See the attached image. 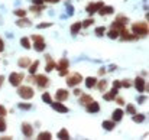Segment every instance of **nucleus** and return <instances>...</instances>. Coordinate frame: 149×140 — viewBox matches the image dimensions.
<instances>
[{
  "label": "nucleus",
  "instance_id": "7c9ffc66",
  "mask_svg": "<svg viewBox=\"0 0 149 140\" xmlns=\"http://www.w3.org/2000/svg\"><path fill=\"white\" fill-rule=\"evenodd\" d=\"M20 45L25 48V49H31V48H32L31 46V39H29V38H26V36L20 39Z\"/></svg>",
  "mask_w": 149,
  "mask_h": 140
},
{
  "label": "nucleus",
  "instance_id": "ea45409f",
  "mask_svg": "<svg viewBox=\"0 0 149 140\" xmlns=\"http://www.w3.org/2000/svg\"><path fill=\"white\" fill-rule=\"evenodd\" d=\"M44 7H45L44 4H42V6H39V4H33V6L31 7V12H35V13H39V12H41V10L44 9Z\"/></svg>",
  "mask_w": 149,
  "mask_h": 140
},
{
  "label": "nucleus",
  "instance_id": "c03bdc74",
  "mask_svg": "<svg viewBox=\"0 0 149 140\" xmlns=\"http://www.w3.org/2000/svg\"><path fill=\"white\" fill-rule=\"evenodd\" d=\"M122 82V88H129L132 84H130V80H123V81H120Z\"/></svg>",
  "mask_w": 149,
  "mask_h": 140
},
{
  "label": "nucleus",
  "instance_id": "49530a36",
  "mask_svg": "<svg viewBox=\"0 0 149 140\" xmlns=\"http://www.w3.org/2000/svg\"><path fill=\"white\" fill-rule=\"evenodd\" d=\"M67 4V10H68V16H72V13H74V7L70 4V3H65Z\"/></svg>",
  "mask_w": 149,
  "mask_h": 140
},
{
  "label": "nucleus",
  "instance_id": "9d476101",
  "mask_svg": "<svg viewBox=\"0 0 149 140\" xmlns=\"http://www.w3.org/2000/svg\"><path fill=\"white\" fill-rule=\"evenodd\" d=\"M22 133H23L25 137L31 139V137L33 136V127H32V124L28 123V121H23V123H22Z\"/></svg>",
  "mask_w": 149,
  "mask_h": 140
},
{
  "label": "nucleus",
  "instance_id": "f8f14e48",
  "mask_svg": "<svg viewBox=\"0 0 149 140\" xmlns=\"http://www.w3.org/2000/svg\"><path fill=\"white\" fill-rule=\"evenodd\" d=\"M68 97H70V93H68V90H65V88H58L56 93H55L56 101H67Z\"/></svg>",
  "mask_w": 149,
  "mask_h": 140
},
{
  "label": "nucleus",
  "instance_id": "a211bd4d",
  "mask_svg": "<svg viewBox=\"0 0 149 140\" xmlns=\"http://www.w3.org/2000/svg\"><path fill=\"white\" fill-rule=\"evenodd\" d=\"M117 91H119V90H116V88H111V91L103 94V100H104V101H113V100H114V97L117 95Z\"/></svg>",
  "mask_w": 149,
  "mask_h": 140
},
{
  "label": "nucleus",
  "instance_id": "6ab92c4d",
  "mask_svg": "<svg viewBox=\"0 0 149 140\" xmlns=\"http://www.w3.org/2000/svg\"><path fill=\"white\" fill-rule=\"evenodd\" d=\"M31 25H32V23H31L29 19H26V16H25V17H19L17 22H16V26H17V28H29Z\"/></svg>",
  "mask_w": 149,
  "mask_h": 140
},
{
  "label": "nucleus",
  "instance_id": "a18cd8bd",
  "mask_svg": "<svg viewBox=\"0 0 149 140\" xmlns=\"http://www.w3.org/2000/svg\"><path fill=\"white\" fill-rule=\"evenodd\" d=\"M113 88H116V90H120V88H122L120 80H114V81H113Z\"/></svg>",
  "mask_w": 149,
  "mask_h": 140
},
{
  "label": "nucleus",
  "instance_id": "4be33fe9",
  "mask_svg": "<svg viewBox=\"0 0 149 140\" xmlns=\"http://www.w3.org/2000/svg\"><path fill=\"white\" fill-rule=\"evenodd\" d=\"M31 58L29 56H22V58H19V61H17V65L20 67V68H28L29 65H31Z\"/></svg>",
  "mask_w": 149,
  "mask_h": 140
},
{
  "label": "nucleus",
  "instance_id": "39448f33",
  "mask_svg": "<svg viewBox=\"0 0 149 140\" xmlns=\"http://www.w3.org/2000/svg\"><path fill=\"white\" fill-rule=\"evenodd\" d=\"M33 82H36V85L42 90V88H47L49 85V78L44 74H38L33 77Z\"/></svg>",
  "mask_w": 149,
  "mask_h": 140
},
{
  "label": "nucleus",
  "instance_id": "f03ea898",
  "mask_svg": "<svg viewBox=\"0 0 149 140\" xmlns=\"http://www.w3.org/2000/svg\"><path fill=\"white\" fill-rule=\"evenodd\" d=\"M17 94H19V97H22L23 100H31V98H33L35 91H33V88L29 87V85H19V87H17Z\"/></svg>",
  "mask_w": 149,
  "mask_h": 140
},
{
  "label": "nucleus",
  "instance_id": "37998d69",
  "mask_svg": "<svg viewBox=\"0 0 149 140\" xmlns=\"http://www.w3.org/2000/svg\"><path fill=\"white\" fill-rule=\"evenodd\" d=\"M29 39H32L33 42H38V41H44V36H41V35H31Z\"/></svg>",
  "mask_w": 149,
  "mask_h": 140
},
{
  "label": "nucleus",
  "instance_id": "8fccbe9b",
  "mask_svg": "<svg viewBox=\"0 0 149 140\" xmlns=\"http://www.w3.org/2000/svg\"><path fill=\"white\" fill-rule=\"evenodd\" d=\"M138 103H139V104H143V103H146V95H141V97L138 98Z\"/></svg>",
  "mask_w": 149,
  "mask_h": 140
},
{
  "label": "nucleus",
  "instance_id": "13d9d810",
  "mask_svg": "<svg viewBox=\"0 0 149 140\" xmlns=\"http://www.w3.org/2000/svg\"><path fill=\"white\" fill-rule=\"evenodd\" d=\"M44 1H47V3H58L59 0H44Z\"/></svg>",
  "mask_w": 149,
  "mask_h": 140
},
{
  "label": "nucleus",
  "instance_id": "4468645a",
  "mask_svg": "<svg viewBox=\"0 0 149 140\" xmlns=\"http://www.w3.org/2000/svg\"><path fill=\"white\" fill-rule=\"evenodd\" d=\"M123 116H125V111H123L122 108H116V110L111 113V120H113L114 123H119V121H122Z\"/></svg>",
  "mask_w": 149,
  "mask_h": 140
},
{
  "label": "nucleus",
  "instance_id": "79ce46f5",
  "mask_svg": "<svg viewBox=\"0 0 149 140\" xmlns=\"http://www.w3.org/2000/svg\"><path fill=\"white\" fill-rule=\"evenodd\" d=\"M51 26H52L51 22H44V23H39L36 28H38V29H47V28H51Z\"/></svg>",
  "mask_w": 149,
  "mask_h": 140
},
{
  "label": "nucleus",
  "instance_id": "0eeeda50",
  "mask_svg": "<svg viewBox=\"0 0 149 140\" xmlns=\"http://www.w3.org/2000/svg\"><path fill=\"white\" fill-rule=\"evenodd\" d=\"M133 84H135V87L139 93H145V91L148 93V82L143 80V77H136Z\"/></svg>",
  "mask_w": 149,
  "mask_h": 140
},
{
  "label": "nucleus",
  "instance_id": "aec40b11",
  "mask_svg": "<svg viewBox=\"0 0 149 140\" xmlns=\"http://www.w3.org/2000/svg\"><path fill=\"white\" fill-rule=\"evenodd\" d=\"M81 29H83L81 22H75V23H72V25H71L70 32H71V35H72V36H75V35H78V33H80V30H81Z\"/></svg>",
  "mask_w": 149,
  "mask_h": 140
},
{
  "label": "nucleus",
  "instance_id": "c85d7f7f",
  "mask_svg": "<svg viewBox=\"0 0 149 140\" xmlns=\"http://www.w3.org/2000/svg\"><path fill=\"white\" fill-rule=\"evenodd\" d=\"M38 139L39 140H51L52 139V134H51V132H41V133L38 134Z\"/></svg>",
  "mask_w": 149,
  "mask_h": 140
},
{
  "label": "nucleus",
  "instance_id": "58836bf2",
  "mask_svg": "<svg viewBox=\"0 0 149 140\" xmlns=\"http://www.w3.org/2000/svg\"><path fill=\"white\" fill-rule=\"evenodd\" d=\"M6 127H7V124H6V120H4V117H0V133L6 132Z\"/></svg>",
  "mask_w": 149,
  "mask_h": 140
},
{
  "label": "nucleus",
  "instance_id": "72a5a7b5",
  "mask_svg": "<svg viewBox=\"0 0 149 140\" xmlns=\"http://www.w3.org/2000/svg\"><path fill=\"white\" fill-rule=\"evenodd\" d=\"M94 33H96V36H99V38L104 36V33H106V28H104V26L96 28V29H94Z\"/></svg>",
  "mask_w": 149,
  "mask_h": 140
},
{
  "label": "nucleus",
  "instance_id": "a878e982",
  "mask_svg": "<svg viewBox=\"0 0 149 140\" xmlns=\"http://www.w3.org/2000/svg\"><path fill=\"white\" fill-rule=\"evenodd\" d=\"M56 137H58V139H62V140H68V139H71V136H70V132H68L67 129H61V130L58 132Z\"/></svg>",
  "mask_w": 149,
  "mask_h": 140
},
{
  "label": "nucleus",
  "instance_id": "6e6d98bb",
  "mask_svg": "<svg viewBox=\"0 0 149 140\" xmlns=\"http://www.w3.org/2000/svg\"><path fill=\"white\" fill-rule=\"evenodd\" d=\"M12 139V136H1L0 137V140H10Z\"/></svg>",
  "mask_w": 149,
  "mask_h": 140
},
{
  "label": "nucleus",
  "instance_id": "dca6fc26",
  "mask_svg": "<svg viewBox=\"0 0 149 140\" xmlns=\"http://www.w3.org/2000/svg\"><path fill=\"white\" fill-rule=\"evenodd\" d=\"M86 110H87L88 113H93V114H94V113H99L100 111V104L97 103V101L93 100L91 103H88V104L86 105Z\"/></svg>",
  "mask_w": 149,
  "mask_h": 140
},
{
  "label": "nucleus",
  "instance_id": "864d4df0",
  "mask_svg": "<svg viewBox=\"0 0 149 140\" xmlns=\"http://www.w3.org/2000/svg\"><path fill=\"white\" fill-rule=\"evenodd\" d=\"M32 3H33V4H39V6H42L45 1H44V0H32Z\"/></svg>",
  "mask_w": 149,
  "mask_h": 140
},
{
  "label": "nucleus",
  "instance_id": "9b49d317",
  "mask_svg": "<svg viewBox=\"0 0 149 140\" xmlns=\"http://www.w3.org/2000/svg\"><path fill=\"white\" fill-rule=\"evenodd\" d=\"M49 105L55 111H58V113H68V111H70L68 107H67L65 104H62V101H52Z\"/></svg>",
  "mask_w": 149,
  "mask_h": 140
},
{
  "label": "nucleus",
  "instance_id": "c756f323",
  "mask_svg": "<svg viewBox=\"0 0 149 140\" xmlns=\"http://www.w3.org/2000/svg\"><path fill=\"white\" fill-rule=\"evenodd\" d=\"M107 36H109L110 39H117V38H119V30H117V29L110 28V30L107 32Z\"/></svg>",
  "mask_w": 149,
  "mask_h": 140
},
{
  "label": "nucleus",
  "instance_id": "20e7f679",
  "mask_svg": "<svg viewBox=\"0 0 149 140\" xmlns=\"http://www.w3.org/2000/svg\"><path fill=\"white\" fill-rule=\"evenodd\" d=\"M68 68H70V61H68L67 58H62V59L56 64V69L59 71V77L68 75Z\"/></svg>",
  "mask_w": 149,
  "mask_h": 140
},
{
  "label": "nucleus",
  "instance_id": "e433bc0d",
  "mask_svg": "<svg viewBox=\"0 0 149 140\" xmlns=\"http://www.w3.org/2000/svg\"><path fill=\"white\" fill-rule=\"evenodd\" d=\"M126 113H129L130 116L135 114V113H136V107H135L133 104H127V105H126Z\"/></svg>",
  "mask_w": 149,
  "mask_h": 140
},
{
  "label": "nucleus",
  "instance_id": "2eb2a0df",
  "mask_svg": "<svg viewBox=\"0 0 149 140\" xmlns=\"http://www.w3.org/2000/svg\"><path fill=\"white\" fill-rule=\"evenodd\" d=\"M45 59H47V67H45V71L47 72H52L54 69H56V62L51 58V55H47Z\"/></svg>",
  "mask_w": 149,
  "mask_h": 140
},
{
  "label": "nucleus",
  "instance_id": "c9c22d12",
  "mask_svg": "<svg viewBox=\"0 0 149 140\" xmlns=\"http://www.w3.org/2000/svg\"><path fill=\"white\" fill-rule=\"evenodd\" d=\"M13 13H15V16H17V17H25L28 12H26L25 9H15Z\"/></svg>",
  "mask_w": 149,
  "mask_h": 140
},
{
  "label": "nucleus",
  "instance_id": "a19ab883",
  "mask_svg": "<svg viewBox=\"0 0 149 140\" xmlns=\"http://www.w3.org/2000/svg\"><path fill=\"white\" fill-rule=\"evenodd\" d=\"M113 101H116V103H117V105H120V107L126 104V101H125V98H123V97H117V95L114 97V100H113Z\"/></svg>",
  "mask_w": 149,
  "mask_h": 140
},
{
  "label": "nucleus",
  "instance_id": "5fc2aeb1",
  "mask_svg": "<svg viewBox=\"0 0 149 140\" xmlns=\"http://www.w3.org/2000/svg\"><path fill=\"white\" fill-rule=\"evenodd\" d=\"M4 51V42H3V39L0 38V52H3Z\"/></svg>",
  "mask_w": 149,
  "mask_h": 140
},
{
  "label": "nucleus",
  "instance_id": "412c9836",
  "mask_svg": "<svg viewBox=\"0 0 149 140\" xmlns=\"http://www.w3.org/2000/svg\"><path fill=\"white\" fill-rule=\"evenodd\" d=\"M107 85H109V81H107V80H100V81L96 82V85H94V87L99 90L100 93H104V91L107 90Z\"/></svg>",
  "mask_w": 149,
  "mask_h": 140
},
{
  "label": "nucleus",
  "instance_id": "b1692460",
  "mask_svg": "<svg viewBox=\"0 0 149 140\" xmlns=\"http://www.w3.org/2000/svg\"><path fill=\"white\" fill-rule=\"evenodd\" d=\"M39 61H33V62H31V65L28 67V71H29V74L31 75H35L36 74V71H38V68H39Z\"/></svg>",
  "mask_w": 149,
  "mask_h": 140
},
{
  "label": "nucleus",
  "instance_id": "393cba45",
  "mask_svg": "<svg viewBox=\"0 0 149 140\" xmlns=\"http://www.w3.org/2000/svg\"><path fill=\"white\" fill-rule=\"evenodd\" d=\"M91 101H93V97H91V95H88V94H81V95H80V104H81V105L86 107V105H87L88 103H91Z\"/></svg>",
  "mask_w": 149,
  "mask_h": 140
},
{
  "label": "nucleus",
  "instance_id": "f257e3e1",
  "mask_svg": "<svg viewBox=\"0 0 149 140\" xmlns=\"http://www.w3.org/2000/svg\"><path fill=\"white\" fill-rule=\"evenodd\" d=\"M132 33L133 35H138V38L148 36V33H149L148 20L146 22H136V23H133L132 25Z\"/></svg>",
  "mask_w": 149,
  "mask_h": 140
},
{
  "label": "nucleus",
  "instance_id": "bb28decb",
  "mask_svg": "<svg viewBox=\"0 0 149 140\" xmlns=\"http://www.w3.org/2000/svg\"><path fill=\"white\" fill-rule=\"evenodd\" d=\"M45 41H38V42H33V49L36 51V52H44L45 51Z\"/></svg>",
  "mask_w": 149,
  "mask_h": 140
},
{
  "label": "nucleus",
  "instance_id": "4d7b16f0",
  "mask_svg": "<svg viewBox=\"0 0 149 140\" xmlns=\"http://www.w3.org/2000/svg\"><path fill=\"white\" fill-rule=\"evenodd\" d=\"M3 82H4V77H3V75H0V87L3 85Z\"/></svg>",
  "mask_w": 149,
  "mask_h": 140
},
{
  "label": "nucleus",
  "instance_id": "1a4fd4ad",
  "mask_svg": "<svg viewBox=\"0 0 149 140\" xmlns=\"http://www.w3.org/2000/svg\"><path fill=\"white\" fill-rule=\"evenodd\" d=\"M101 6H104V1H96V3H88L87 4V7H86V12L91 16V15H94V13H97V10H99Z\"/></svg>",
  "mask_w": 149,
  "mask_h": 140
},
{
  "label": "nucleus",
  "instance_id": "f704fd0d",
  "mask_svg": "<svg viewBox=\"0 0 149 140\" xmlns=\"http://www.w3.org/2000/svg\"><path fill=\"white\" fill-rule=\"evenodd\" d=\"M116 20H117L119 23H122V25H127V23H129V17H127V16H123V15H119V16L116 17Z\"/></svg>",
  "mask_w": 149,
  "mask_h": 140
},
{
  "label": "nucleus",
  "instance_id": "423d86ee",
  "mask_svg": "<svg viewBox=\"0 0 149 140\" xmlns=\"http://www.w3.org/2000/svg\"><path fill=\"white\" fill-rule=\"evenodd\" d=\"M23 74L22 72H12L10 75H9V82H10V85H13V87H19L20 84H22V81H23Z\"/></svg>",
  "mask_w": 149,
  "mask_h": 140
},
{
  "label": "nucleus",
  "instance_id": "f3484780",
  "mask_svg": "<svg viewBox=\"0 0 149 140\" xmlns=\"http://www.w3.org/2000/svg\"><path fill=\"white\" fill-rule=\"evenodd\" d=\"M101 127H103L106 132H113L114 127H116V123H114L113 120H104V121L101 123Z\"/></svg>",
  "mask_w": 149,
  "mask_h": 140
},
{
  "label": "nucleus",
  "instance_id": "5701e85b",
  "mask_svg": "<svg viewBox=\"0 0 149 140\" xmlns=\"http://www.w3.org/2000/svg\"><path fill=\"white\" fill-rule=\"evenodd\" d=\"M145 119H146V116L143 113H135V114H132V121L133 123H143Z\"/></svg>",
  "mask_w": 149,
  "mask_h": 140
},
{
  "label": "nucleus",
  "instance_id": "473e14b6",
  "mask_svg": "<svg viewBox=\"0 0 149 140\" xmlns=\"http://www.w3.org/2000/svg\"><path fill=\"white\" fill-rule=\"evenodd\" d=\"M17 108L19 110H23V111H28V110L32 108V104H29V103H19L17 104Z\"/></svg>",
  "mask_w": 149,
  "mask_h": 140
},
{
  "label": "nucleus",
  "instance_id": "2f4dec72",
  "mask_svg": "<svg viewBox=\"0 0 149 140\" xmlns=\"http://www.w3.org/2000/svg\"><path fill=\"white\" fill-rule=\"evenodd\" d=\"M93 23H94V19H93V17H88V19H86V20L81 22V26H83L84 29H87V28H90Z\"/></svg>",
  "mask_w": 149,
  "mask_h": 140
},
{
  "label": "nucleus",
  "instance_id": "6e6552de",
  "mask_svg": "<svg viewBox=\"0 0 149 140\" xmlns=\"http://www.w3.org/2000/svg\"><path fill=\"white\" fill-rule=\"evenodd\" d=\"M119 38H120L122 41H138V39H139L138 36H135L133 33H130V32L126 29V26L119 30Z\"/></svg>",
  "mask_w": 149,
  "mask_h": 140
},
{
  "label": "nucleus",
  "instance_id": "4c0bfd02",
  "mask_svg": "<svg viewBox=\"0 0 149 140\" xmlns=\"http://www.w3.org/2000/svg\"><path fill=\"white\" fill-rule=\"evenodd\" d=\"M42 101H44V103H47V104H51V103H52L51 94L49 93H44L42 94Z\"/></svg>",
  "mask_w": 149,
  "mask_h": 140
},
{
  "label": "nucleus",
  "instance_id": "603ef678",
  "mask_svg": "<svg viewBox=\"0 0 149 140\" xmlns=\"http://www.w3.org/2000/svg\"><path fill=\"white\" fill-rule=\"evenodd\" d=\"M116 69H117V65H114V64H113V65H110V67H109V69H107V71H109V72H114Z\"/></svg>",
  "mask_w": 149,
  "mask_h": 140
},
{
  "label": "nucleus",
  "instance_id": "7ed1b4c3",
  "mask_svg": "<svg viewBox=\"0 0 149 140\" xmlns=\"http://www.w3.org/2000/svg\"><path fill=\"white\" fill-rule=\"evenodd\" d=\"M80 82H83V75L80 72H72L67 77V85L68 87H77Z\"/></svg>",
  "mask_w": 149,
  "mask_h": 140
},
{
  "label": "nucleus",
  "instance_id": "09e8293b",
  "mask_svg": "<svg viewBox=\"0 0 149 140\" xmlns=\"http://www.w3.org/2000/svg\"><path fill=\"white\" fill-rule=\"evenodd\" d=\"M106 72H107V69H106L104 67H101V68H100L99 71H97V74H99V77H103V75H104Z\"/></svg>",
  "mask_w": 149,
  "mask_h": 140
},
{
  "label": "nucleus",
  "instance_id": "cd10ccee",
  "mask_svg": "<svg viewBox=\"0 0 149 140\" xmlns=\"http://www.w3.org/2000/svg\"><path fill=\"white\" fill-rule=\"evenodd\" d=\"M84 82H86V87H87V88H94V85H96V82H97V78H96V77H87Z\"/></svg>",
  "mask_w": 149,
  "mask_h": 140
},
{
  "label": "nucleus",
  "instance_id": "de8ad7c7",
  "mask_svg": "<svg viewBox=\"0 0 149 140\" xmlns=\"http://www.w3.org/2000/svg\"><path fill=\"white\" fill-rule=\"evenodd\" d=\"M6 114H7V110H6V107L0 104V117H4Z\"/></svg>",
  "mask_w": 149,
  "mask_h": 140
},
{
  "label": "nucleus",
  "instance_id": "3c124183",
  "mask_svg": "<svg viewBox=\"0 0 149 140\" xmlns=\"http://www.w3.org/2000/svg\"><path fill=\"white\" fill-rule=\"evenodd\" d=\"M72 94H74L75 97H80V95L83 94V91H81V90H78V88H74V91H72Z\"/></svg>",
  "mask_w": 149,
  "mask_h": 140
},
{
  "label": "nucleus",
  "instance_id": "ddd939ff",
  "mask_svg": "<svg viewBox=\"0 0 149 140\" xmlns=\"http://www.w3.org/2000/svg\"><path fill=\"white\" fill-rule=\"evenodd\" d=\"M97 13H99L100 16H107V15H113L114 13V7L113 6H101L99 10H97Z\"/></svg>",
  "mask_w": 149,
  "mask_h": 140
}]
</instances>
